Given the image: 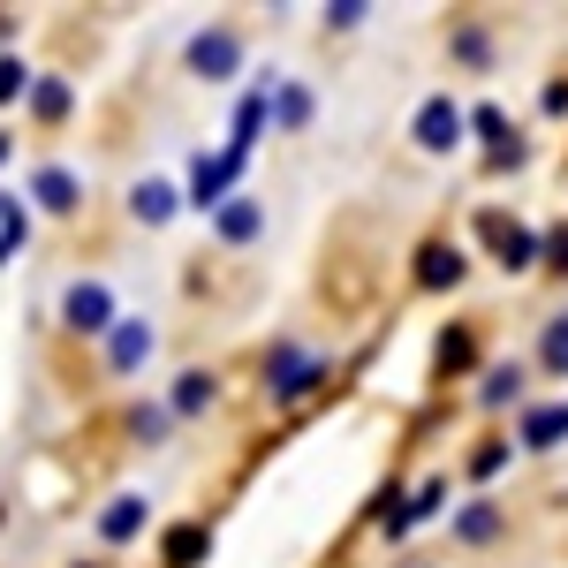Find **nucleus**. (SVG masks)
<instances>
[{"label":"nucleus","mask_w":568,"mask_h":568,"mask_svg":"<svg viewBox=\"0 0 568 568\" xmlns=\"http://www.w3.org/2000/svg\"><path fill=\"white\" fill-rule=\"evenodd\" d=\"M69 311H77V326H99V311H106V296H99V288H77V296H69Z\"/></svg>","instance_id":"nucleus-1"},{"label":"nucleus","mask_w":568,"mask_h":568,"mask_svg":"<svg viewBox=\"0 0 568 568\" xmlns=\"http://www.w3.org/2000/svg\"><path fill=\"white\" fill-rule=\"evenodd\" d=\"M447 136H455V114L433 106V114H425V144H447Z\"/></svg>","instance_id":"nucleus-2"}]
</instances>
